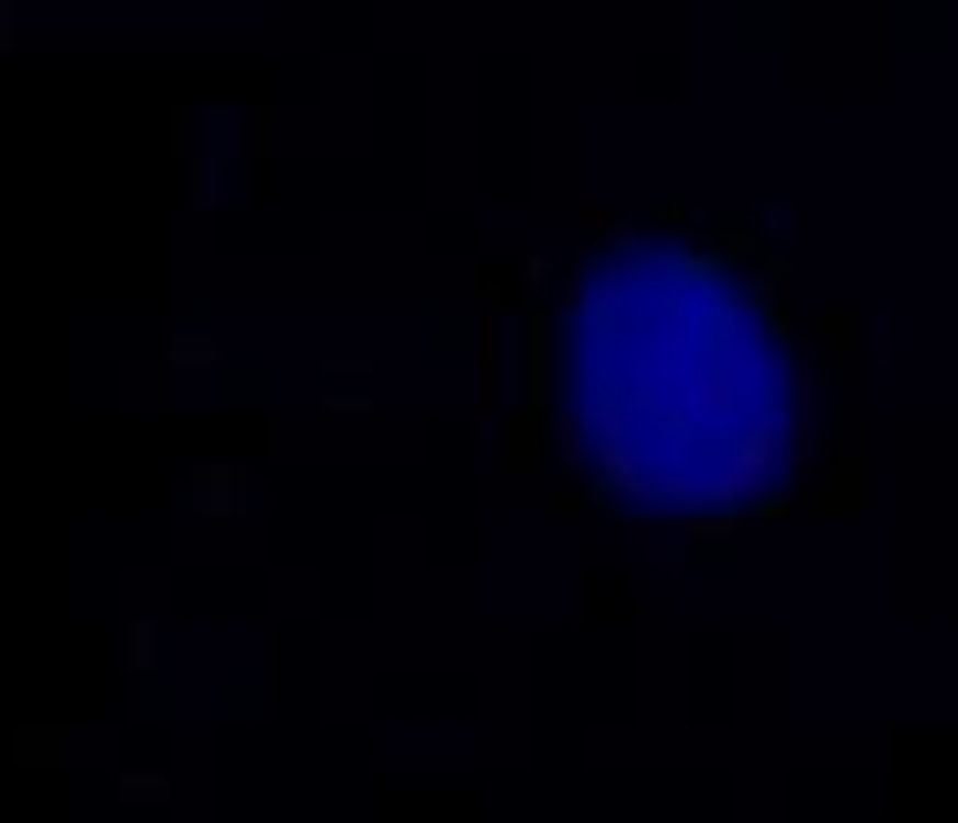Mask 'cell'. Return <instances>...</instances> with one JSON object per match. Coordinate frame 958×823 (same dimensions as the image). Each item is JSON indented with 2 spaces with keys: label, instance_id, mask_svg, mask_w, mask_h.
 Returning a JSON list of instances; mask_svg holds the SVG:
<instances>
[{
  "label": "cell",
  "instance_id": "6da1fadb",
  "mask_svg": "<svg viewBox=\"0 0 958 823\" xmlns=\"http://www.w3.org/2000/svg\"><path fill=\"white\" fill-rule=\"evenodd\" d=\"M577 419L599 480L636 501H750L787 450V345L734 262L615 247L570 307Z\"/></svg>",
  "mask_w": 958,
  "mask_h": 823
}]
</instances>
